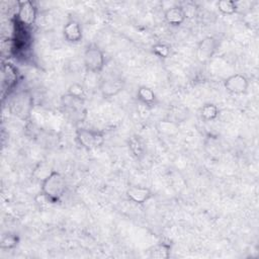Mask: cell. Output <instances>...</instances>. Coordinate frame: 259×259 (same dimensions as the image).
<instances>
[{
  "label": "cell",
  "mask_w": 259,
  "mask_h": 259,
  "mask_svg": "<svg viewBox=\"0 0 259 259\" xmlns=\"http://www.w3.org/2000/svg\"><path fill=\"white\" fill-rule=\"evenodd\" d=\"M66 180L64 176L55 170H52L40 183V193H42L51 203L59 202L66 191Z\"/></svg>",
  "instance_id": "obj_1"
},
{
  "label": "cell",
  "mask_w": 259,
  "mask_h": 259,
  "mask_svg": "<svg viewBox=\"0 0 259 259\" xmlns=\"http://www.w3.org/2000/svg\"><path fill=\"white\" fill-rule=\"evenodd\" d=\"M75 137L76 142L79 144V146H81L83 149L87 151L100 148L105 142L104 133L102 131L92 128H77Z\"/></svg>",
  "instance_id": "obj_2"
},
{
  "label": "cell",
  "mask_w": 259,
  "mask_h": 259,
  "mask_svg": "<svg viewBox=\"0 0 259 259\" xmlns=\"http://www.w3.org/2000/svg\"><path fill=\"white\" fill-rule=\"evenodd\" d=\"M83 62L87 72L100 73L105 66L104 53L96 44H89L84 51Z\"/></svg>",
  "instance_id": "obj_3"
},
{
  "label": "cell",
  "mask_w": 259,
  "mask_h": 259,
  "mask_svg": "<svg viewBox=\"0 0 259 259\" xmlns=\"http://www.w3.org/2000/svg\"><path fill=\"white\" fill-rule=\"evenodd\" d=\"M16 10V20L23 26H31L37 17V8L30 0L18 1Z\"/></svg>",
  "instance_id": "obj_4"
},
{
  "label": "cell",
  "mask_w": 259,
  "mask_h": 259,
  "mask_svg": "<svg viewBox=\"0 0 259 259\" xmlns=\"http://www.w3.org/2000/svg\"><path fill=\"white\" fill-rule=\"evenodd\" d=\"M219 41L213 36H205L199 40L195 50V57L199 63L208 62L215 54Z\"/></svg>",
  "instance_id": "obj_5"
},
{
  "label": "cell",
  "mask_w": 259,
  "mask_h": 259,
  "mask_svg": "<svg viewBox=\"0 0 259 259\" xmlns=\"http://www.w3.org/2000/svg\"><path fill=\"white\" fill-rule=\"evenodd\" d=\"M224 87L232 94H244L249 88V80L245 75L235 73L224 80Z\"/></svg>",
  "instance_id": "obj_6"
},
{
  "label": "cell",
  "mask_w": 259,
  "mask_h": 259,
  "mask_svg": "<svg viewBox=\"0 0 259 259\" xmlns=\"http://www.w3.org/2000/svg\"><path fill=\"white\" fill-rule=\"evenodd\" d=\"M125 196L128 200L137 204H144L153 197L150 188L141 185H130L125 190Z\"/></svg>",
  "instance_id": "obj_7"
},
{
  "label": "cell",
  "mask_w": 259,
  "mask_h": 259,
  "mask_svg": "<svg viewBox=\"0 0 259 259\" xmlns=\"http://www.w3.org/2000/svg\"><path fill=\"white\" fill-rule=\"evenodd\" d=\"M64 38L70 44H77L83 37L82 27L80 23L75 19L68 20L63 27Z\"/></svg>",
  "instance_id": "obj_8"
},
{
  "label": "cell",
  "mask_w": 259,
  "mask_h": 259,
  "mask_svg": "<svg viewBox=\"0 0 259 259\" xmlns=\"http://www.w3.org/2000/svg\"><path fill=\"white\" fill-rule=\"evenodd\" d=\"M123 81L118 77H110L101 83L100 91L104 98H109L115 96L123 89Z\"/></svg>",
  "instance_id": "obj_9"
},
{
  "label": "cell",
  "mask_w": 259,
  "mask_h": 259,
  "mask_svg": "<svg viewBox=\"0 0 259 259\" xmlns=\"http://www.w3.org/2000/svg\"><path fill=\"white\" fill-rule=\"evenodd\" d=\"M164 18L168 24H170L172 26H179L185 21L186 16H185L184 11L181 8V6L175 5V6L169 7L165 11Z\"/></svg>",
  "instance_id": "obj_10"
},
{
  "label": "cell",
  "mask_w": 259,
  "mask_h": 259,
  "mask_svg": "<svg viewBox=\"0 0 259 259\" xmlns=\"http://www.w3.org/2000/svg\"><path fill=\"white\" fill-rule=\"evenodd\" d=\"M18 80V73L16 68L10 63H4L2 65V82L8 89L13 88Z\"/></svg>",
  "instance_id": "obj_11"
},
{
  "label": "cell",
  "mask_w": 259,
  "mask_h": 259,
  "mask_svg": "<svg viewBox=\"0 0 259 259\" xmlns=\"http://www.w3.org/2000/svg\"><path fill=\"white\" fill-rule=\"evenodd\" d=\"M171 254V245L168 243H158L151 247L148 251L149 258L152 259H168Z\"/></svg>",
  "instance_id": "obj_12"
},
{
  "label": "cell",
  "mask_w": 259,
  "mask_h": 259,
  "mask_svg": "<svg viewBox=\"0 0 259 259\" xmlns=\"http://www.w3.org/2000/svg\"><path fill=\"white\" fill-rule=\"evenodd\" d=\"M137 98L140 102L147 106H152L157 101V96L154 90L148 86H140L137 90Z\"/></svg>",
  "instance_id": "obj_13"
},
{
  "label": "cell",
  "mask_w": 259,
  "mask_h": 259,
  "mask_svg": "<svg viewBox=\"0 0 259 259\" xmlns=\"http://www.w3.org/2000/svg\"><path fill=\"white\" fill-rule=\"evenodd\" d=\"M128 148L132 152L133 156H135L137 159H142L145 154V146L138 136H133L128 139Z\"/></svg>",
  "instance_id": "obj_14"
},
{
  "label": "cell",
  "mask_w": 259,
  "mask_h": 259,
  "mask_svg": "<svg viewBox=\"0 0 259 259\" xmlns=\"http://www.w3.org/2000/svg\"><path fill=\"white\" fill-rule=\"evenodd\" d=\"M219 108L214 103H205L200 108V116L205 121H212L219 116Z\"/></svg>",
  "instance_id": "obj_15"
},
{
  "label": "cell",
  "mask_w": 259,
  "mask_h": 259,
  "mask_svg": "<svg viewBox=\"0 0 259 259\" xmlns=\"http://www.w3.org/2000/svg\"><path fill=\"white\" fill-rule=\"evenodd\" d=\"M66 95L68 97L83 101L85 99V96H86V90H85V87L82 84L75 82V83L71 84L68 87Z\"/></svg>",
  "instance_id": "obj_16"
},
{
  "label": "cell",
  "mask_w": 259,
  "mask_h": 259,
  "mask_svg": "<svg viewBox=\"0 0 259 259\" xmlns=\"http://www.w3.org/2000/svg\"><path fill=\"white\" fill-rule=\"evenodd\" d=\"M217 7L224 15H233L238 11V3L232 0H220L217 3Z\"/></svg>",
  "instance_id": "obj_17"
},
{
  "label": "cell",
  "mask_w": 259,
  "mask_h": 259,
  "mask_svg": "<svg viewBox=\"0 0 259 259\" xmlns=\"http://www.w3.org/2000/svg\"><path fill=\"white\" fill-rule=\"evenodd\" d=\"M152 52L154 55L158 56L159 58L162 59H167L169 58L171 54V48L165 44H156L152 47Z\"/></svg>",
  "instance_id": "obj_18"
},
{
  "label": "cell",
  "mask_w": 259,
  "mask_h": 259,
  "mask_svg": "<svg viewBox=\"0 0 259 259\" xmlns=\"http://www.w3.org/2000/svg\"><path fill=\"white\" fill-rule=\"evenodd\" d=\"M18 244V237L15 235H6L1 240L2 249H12Z\"/></svg>",
  "instance_id": "obj_19"
},
{
  "label": "cell",
  "mask_w": 259,
  "mask_h": 259,
  "mask_svg": "<svg viewBox=\"0 0 259 259\" xmlns=\"http://www.w3.org/2000/svg\"><path fill=\"white\" fill-rule=\"evenodd\" d=\"M180 6L183 9L186 18L194 15V11H195L196 6L192 2H186V3H184L183 5H180Z\"/></svg>",
  "instance_id": "obj_20"
}]
</instances>
